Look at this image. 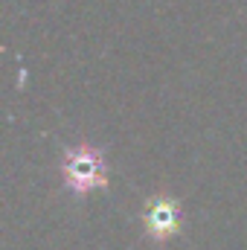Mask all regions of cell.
I'll use <instances>...</instances> for the list:
<instances>
[{"label": "cell", "instance_id": "obj_1", "mask_svg": "<svg viewBox=\"0 0 247 250\" xmlns=\"http://www.w3.org/2000/svg\"><path fill=\"white\" fill-rule=\"evenodd\" d=\"M64 181L67 187L79 195L90 192V189L105 184V163L99 157V151L93 148H76L67 154L64 160Z\"/></svg>", "mask_w": 247, "mask_h": 250}, {"label": "cell", "instance_id": "obj_2", "mask_svg": "<svg viewBox=\"0 0 247 250\" xmlns=\"http://www.w3.org/2000/svg\"><path fill=\"white\" fill-rule=\"evenodd\" d=\"M145 227L154 239H169L178 230V207L172 201H154L145 215Z\"/></svg>", "mask_w": 247, "mask_h": 250}]
</instances>
